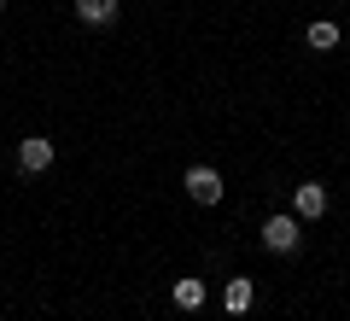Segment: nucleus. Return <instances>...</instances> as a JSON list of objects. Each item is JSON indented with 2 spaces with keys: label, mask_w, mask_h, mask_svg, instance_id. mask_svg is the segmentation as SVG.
Returning <instances> with one entry per match:
<instances>
[{
  "label": "nucleus",
  "mask_w": 350,
  "mask_h": 321,
  "mask_svg": "<svg viewBox=\"0 0 350 321\" xmlns=\"http://www.w3.org/2000/svg\"><path fill=\"white\" fill-rule=\"evenodd\" d=\"M0 6H6V0H0Z\"/></svg>",
  "instance_id": "9"
},
{
  "label": "nucleus",
  "mask_w": 350,
  "mask_h": 321,
  "mask_svg": "<svg viewBox=\"0 0 350 321\" xmlns=\"http://www.w3.org/2000/svg\"><path fill=\"white\" fill-rule=\"evenodd\" d=\"M292 216H298V222H321V216H327V187L321 181H304L298 193H292Z\"/></svg>",
  "instance_id": "3"
},
{
  "label": "nucleus",
  "mask_w": 350,
  "mask_h": 321,
  "mask_svg": "<svg viewBox=\"0 0 350 321\" xmlns=\"http://www.w3.org/2000/svg\"><path fill=\"white\" fill-rule=\"evenodd\" d=\"M204 298H211L204 281H193V274H187V281H175V309H187V316H193V309H204Z\"/></svg>",
  "instance_id": "8"
},
{
  "label": "nucleus",
  "mask_w": 350,
  "mask_h": 321,
  "mask_svg": "<svg viewBox=\"0 0 350 321\" xmlns=\"http://www.w3.org/2000/svg\"><path fill=\"white\" fill-rule=\"evenodd\" d=\"M18 170H24V175L53 170V140H47V135H29V140H18Z\"/></svg>",
  "instance_id": "4"
},
{
  "label": "nucleus",
  "mask_w": 350,
  "mask_h": 321,
  "mask_svg": "<svg viewBox=\"0 0 350 321\" xmlns=\"http://www.w3.org/2000/svg\"><path fill=\"white\" fill-rule=\"evenodd\" d=\"M298 240H304L298 216H269V222H262V251H275V257H292Z\"/></svg>",
  "instance_id": "1"
},
{
  "label": "nucleus",
  "mask_w": 350,
  "mask_h": 321,
  "mask_svg": "<svg viewBox=\"0 0 350 321\" xmlns=\"http://www.w3.org/2000/svg\"><path fill=\"white\" fill-rule=\"evenodd\" d=\"M251 304H257V286H251V281H228L222 286V309H228V316H245Z\"/></svg>",
  "instance_id": "6"
},
{
  "label": "nucleus",
  "mask_w": 350,
  "mask_h": 321,
  "mask_svg": "<svg viewBox=\"0 0 350 321\" xmlns=\"http://www.w3.org/2000/svg\"><path fill=\"white\" fill-rule=\"evenodd\" d=\"M117 12H123V0H76V18H82L88 29H111Z\"/></svg>",
  "instance_id": "5"
},
{
  "label": "nucleus",
  "mask_w": 350,
  "mask_h": 321,
  "mask_svg": "<svg viewBox=\"0 0 350 321\" xmlns=\"http://www.w3.org/2000/svg\"><path fill=\"white\" fill-rule=\"evenodd\" d=\"M304 41H310L315 53H333L338 47V24H333V18H315V24L304 29Z\"/></svg>",
  "instance_id": "7"
},
{
  "label": "nucleus",
  "mask_w": 350,
  "mask_h": 321,
  "mask_svg": "<svg viewBox=\"0 0 350 321\" xmlns=\"http://www.w3.org/2000/svg\"><path fill=\"white\" fill-rule=\"evenodd\" d=\"M181 187H187L193 205H222V170H216V164H193V170L181 175Z\"/></svg>",
  "instance_id": "2"
}]
</instances>
